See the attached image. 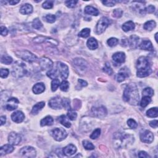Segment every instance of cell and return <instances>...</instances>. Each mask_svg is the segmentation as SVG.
I'll list each match as a JSON object with an SVG mask.
<instances>
[{"label":"cell","mask_w":158,"mask_h":158,"mask_svg":"<svg viewBox=\"0 0 158 158\" xmlns=\"http://www.w3.org/2000/svg\"><path fill=\"white\" fill-rule=\"evenodd\" d=\"M123 100L125 102L132 105L135 106L139 104L140 100L139 92L135 84H128L125 87L123 94Z\"/></svg>","instance_id":"1"},{"label":"cell","mask_w":158,"mask_h":158,"mask_svg":"<svg viewBox=\"0 0 158 158\" xmlns=\"http://www.w3.org/2000/svg\"><path fill=\"white\" fill-rule=\"evenodd\" d=\"M136 69V75L140 78L146 77L153 72L148 59L145 56H141L137 60Z\"/></svg>","instance_id":"2"},{"label":"cell","mask_w":158,"mask_h":158,"mask_svg":"<svg viewBox=\"0 0 158 158\" xmlns=\"http://www.w3.org/2000/svg\"><path fill=\"white\" fill-rule=\"evenodd\" d=\"M114 139V145L117 148L125 147L129 143H132L134 141V137L132 135L119 132L116 133Z\"/></svg>","instance_id":"3"},{"label":"cell","mask_w":158,"mask_h":158,"mask_svg":"<svg viewBox=\"0 0 158 158\" xmlns=\"http://www.w3.org/2000/svg\"><path fill=\"white\" fill-rule=\"evenodd\" d=\"M26 65L21 62H16L13 66L12 74L15 78H20L27 74Z\"/></svg>","instance_id":"4"},{"label":"cell","mask_w":158,"mask_h":158,"mask_svg":"<svg viewBox=\"0 0 158 158\" xmlns=\"http://www.w3.org/2000/svg\"><path fill=\"white\" fill-rule=\"evenodd\" d=\"M111 24V21L106 17H101L98 22L96 26V33L98 35L103 34L106 28Z\"/></svg>","instance_id":"5"},{"label":"cell","mask_w":158,"mask_h":158,"mask_svg":"<svg viewBox=\"0 0 158 158\" xmlns=\"http://www.w3.org/2000/svg\"><path fill=\"white\" fill-rule=\"evenodd\" d=\"M16 54H17L18 57L25 61L30 63H34L37 59V58H36V56L35 54L27 50L17 51L16 52Z\"/></svg>","instance_id":"6"},{"label":"cell","mask_w":158,"mask_h":158,"mask_svg":"<svg viewBox=\"0 0 158 158\" xmlns=\"http://www.w3.org/2000/svg\"><path fill=\"white\" fill-rule=\"evenodd\" d=\"M51 134L54 139L58 141H61L66 139L67 136V132L63 128H55L51 131Z\"/></svg>","instance_id":"7"},{"label":"cell","mask_w":158,"mask_h":158,"mask_svg":"<svg viewBox=\"0 0 158 158\" xmlns=\"http://www.w3.org/2000/svg\"><path fill=\"white\" fill-rule=\"evenodd\" d=\"M20 155L22 157L34 158L36 157V151L35 149L32 147H25L22 148L19 151Z\"/></svg>","instance_id":"8"},{"label":"cell","mask_w":158,"mask_h":158,"mask_svg":"<svg viewBox=\"0 0 158 158\" xmlns=\"http://www.w3.org/2000/svg\"><path fill=\"white\" fill-rule=\"evenodd\" d=\"M57 69L58 70L59 74H60L63 79H66L68 77L69 72L68 66L66 64H65L61 62H58Z\"/></svg>","instance_id":"9"},{"label":"cell","mask_w":158,"mask_h":158,"mask_svg":"<svg viewBox=\"0 0 158 158\" xmlns=\"http://www.w3.org/2000/svg\"><path fill=\"white\" fill-rule=\"evenodd\" d=\"M73 63H74V65L76 69L78 70L79 72H83L84 71L87 70L88 63L86 62L85 60L82 58H76L74 60Z\"/></svg>","instance_id":"10"},{"label":"cell","mask_w":158,"mask_h":158,"mask_svg":"<svg viewBox=\"0 0 158 158\" xmlns=\"http://www.w3.org/2000/svg\"><path fill=\"white\" fill-rule=\"evenodd\" d=\"M140 140L143 143H151L153 141L154 135L150 131L145 130L140 133Z\"/></svg>","instance_id":"11"},{"label":"cell","mask_w":158,"mask_h":158,"mask_svg":"<svg viewBox=\"0 0 158 158\" xmlns=\"http://www.w3.org/2000/svg\"><path fill=\"white\" fill-rule=\"evenodd\" d=\"M39 64L40 68L43 71H50L53 66V63H52V61L50 59L45 57H43L40 59Z\"/></svg>","instance_id":"12"},{"label":"cell","mask_w":158,"mask_h":158,"mask_svg":"<svg viewBox=\"0 0 158 158\" xmlns=\"http://www.w3.org/2000/svg\"><path fill=\"white\" fill-rule=\"evenodd\" d=\"M91 112L94 116L98 118H103L107 115V109L104 106L94 107L91 109Z\"/></svg>","instance_id":"13"},{"label":"cell","mask_w":158,"mask_h":158,"mask_svg":"<svg viewBox=\"0 0 158 158\" xmlns=\"http://www.w3.org/2000/svg\"><path fill=\"white\" fill-rule=\"evenodd\" d=\"M19 101L15 98H11L7 101L5 108L8 111H13L17 108Z\"/></svg>","instance_id":"14"},{"label":"cell","mask_w":158,"mask_h":158,"mask_svg":"<svg viewBox=\"0 0 158 158\" xmlns=\"http://www.w3.org/2000/svg\"><path fill=\"white\" fill-rule=\"evenodd\" d=\"M49 106L54 109H61L63 107L62 99L58 96L51 98L49 101Z\"/></svg>","instance_id":"15"},{"label":"cell","mask_w":158,"mask_h":158,"mask_svg":"<svg viewBox=\"0 0 158 158\" xmlns=\"http://www.w3.org/2000/svg\"><path fill=\"white\" fill-rule=\"evenodd\" d=\"M8 141L9 144L17 145L21 141V136L15 132H11L8 136Z\"/></svg>","instance_id":"16"},{"label":"cell","mask_w":158,"mask_h":158,"mask_svg":"<svg viewBox=\"0 0 158 158\" xmlns=\"http://www.w3.org/2000/svg\"><path fill=\"white\" fill-rule=\"evenodd\" d=\"M112 59L114 63L120 65L125 62V55L123 52H117L112 55Z\"/></svg>","instance_id":"17"},{"label":"cell","mask_w":158,"mask_h":158,"mask_svg":"<svg viewBox=\"0 0 158 158\" xmlns=\"http://www.w3.org/2000/svg\"><path fill=\"white\" fill-rule=\"evenodd\" d=\"M11 119L15 123H21L25 119V116L22 111H17L12 114Z\"/></svg>","instance_id":"18"},{"label":"cell","mask_w":158,"mask_h":158,"mask_svg":"<svg viewBox=\"0 0 158 158\" xmlns=\"http://www.w3.org/2000/svg\"><path fill=\"white\" fill-rule=\"evenodd\" d=\"M129 77V74L127 69H121L120 71L119 72L118 74H117L116 76V79L117 82H122L127 77Z\"/></svg>","instance_id":"19"},{"label":"cell","mask_w":158,"mask_h":158,"mask_svg":"<svg viewBox=\"0 0 158 158\" xmlns=\"http://www.w3.org/2000/svg\"><path fill=\"white\" fill-rule=\"evenodd\" d=\"M77 148L74 145L70 144L66 146L63 149V153L66 156H71L76 153Z\"/></svg>","instance_id":"20"},{"label":"cell","mask_w":158,"mask_h":158,"mask_svg":"<svg viewBox=\"0 0 158 158\" xmlns=\"http://www.w3.org/2000/svg\"><path fill=\"white\" fill-rule=\"evenodd\" d=\"M139 42L140 38L139 36L135 35H133L128 40V44L132 49H135L139 46Z\"/></svg>","instance_id":"21"},{"label":"cell","mask_w":158,"mask_h":158,"mask_svg":"<svg viewBox=\"0 0 158 158\" xmlns=\"http://www.w3.org/2000/svg\"><path fill=\"white\" fill-rule=\"evenodd\" d=\"M14 150V148L13 145H5L0 148V156H3L7 154L11 153Z\"/></svg>","instance_id":"22"},{"label":"cell","mask_w":158,"mask_h":158,"mask_svg":"<svg viewBox=\"0 0 158 158\" xmlns=\"http://www.w3.org/2000/svg\"><path fill=\"white\" fill-rule=\"evenodd\" d=\"M140 48L141 50L146 51H152L154 50L152 43L149 40H144L140 44Z\"/></svg>","instance_id":"23"},{"label":"cell","mask_w":158,"mask_h":158,"mask_svg":"<svg viewBox=\"0 0 158 158\" xmlns=\"http://www.w3.org/2000/svg\"><path fill=\"white\" fill-rule=\"evenodd\" d=\"M33 12V7L30 4H25L20 8V13L24 15L30 14Z\"/></svg>","instance_id":"24"},{"label":"cell","mask_w":158,"mask_h":158,"mask_svg":"<svg viewBox=\"0 0 158 158\" xmlns=\"http://www.w3.org/2000/svg\"><path fill=\"white\" fill-rule=\"evenodd\" d=\"M32 90L36 95L41 94L45 90V86H44L43 83H37L33 87Z\"/></svg>","instance_id":"25"},{"label":"cell","mask_w":158,"mask_h":158,"mask_svg":"<svg viewBox=\"0 0 158 158\" xmlns=\"http://www.w3.org/2000/svg\"><path fill=\"white\" fill-rule=\"evenodd\" d=\"M87 45L89 49L91 50H95L98 47V44L97 40L94 38H90L87 40Z\"/></svg>","instance_id":"26"},{"label":"cell","mask_w":158,"mask_h":158,"mask_svg":"<svg viewBox=\"0 0 158 158\" xmlns=\"http://www.w3.org/2000/svg\"><path fill=\"white\" fill-rule=\"evenodd\" d=\"M45 106V103L42 101V102H40L36 103L35 106L32 108V114L33 115H36L38 114V112L42 110V109Z\"/></svg>","instance_id":"27"},{"label":"cell","mask_w":158,"mask_h":158,"mask_svg":"<svg viewBox=\"0 0 158 158\" xmlns=\"http://www.w3.org/2000/svg\"><path fill=\"white\" fill-rule=\"evenodd\" d=\"M85 13L88 15L97 16L99 14V11L93 7L91 6H87L85 8Z\"/></svg>","instance_id":"28"},{"label":"cell","mask_w":158,"mask_h":158,"mask_svg":"<svg viewBox=\"0 0 158 158\" xmlns=\"http://www.w3.org/2000/svg\"><path fill=\"white\" fill-rule=\"evenodd\" d=\"M53 122H54V120L52 119V117L50 116H48L41 120V122H40V125H41V126L42 127L46 126V125L50 126V125H52L53 124Z\"/></svg>","instance_id":"29"},{"label":"cell","mask_w":158,"mask_h":158,"mask_svg":"<svg viewBox=\"0 0 158 158\" xmlns=\"http://www.w3.org/2000/svg\"><path fill=\"white\" fill-rule=\"evenodd\" d=\"M135 24L133 23V22H132V21H130L124 23L122 27L123 30L125 32H127L133 30L135 29Z\"/></svg>","instance_id":"30"},{"label":"cell","mask_w":158,"mask_h":158,"mask_svg":"<svg viewBox=\"0 0 158 158\" xmlns=\"http://www.w3.org/2000/svg\"><path fill=\"white\" fill-rule=\"evenodd\" d=\"M58 120H59V122L63 125H64V127H66L67 128H70L71 127V124L66 116L64 115L61 116L59 117Z\"/></svg>","instance_id":"31"},{"label":"cell","mask_w":158,"mask_h":158,"mask_svg":"<svg viewBox=\"0 0 158 158\" xmlns=\"http://www.w3.org/2000/svg\"><path fill=\"white\" fill-rule=\"evenodd\" d=\"M156 23L155 21H149L144 24V29L148 31H151L156 27Z\"/></svg>","instance_id":"32"},{"label":"cell","mask_w":158,"mask_h":158,"mask_svg":"<svg viewBox=\"0 0 158 158\" xmlns=\"http://www.w3.org/2000/svg\"><path fill=\"white\" fill-rule=\"evenodd\" d=\"M58 74L59 73L58 72L57 70L55 69H53V68H52L51 70L48 71L46 73L47 76L48 77H50V79H53V80L58 77Z\"/></svg>","instance_id":"33"},{"label":"cell","mask_w":158,"mask_h":158,"mask_svg":"<svg viewBox=\"0 0 158 158\" xmlns=\"http://www.w3.org/2000/svg\"><path fill=\"white\" fill-rule=\"evenodd\" d=\"M147 115L149 117H157L158 116L157 108H153L149 109L147 112Z\"/></svg>","instance_id":"34"},{"label":"cell","mask_w":158,"mask_h":158,"mask_svg":"<svg viewBox=\"0 0 158 158\" xmlns=\"http://www.w3.org/2000/svg\"><path fill=\"white\" fill-rule=\"evenodd\" d=\"M151 97L144 96V97H143L142 100H141V101L140 106H141V107H142V108L147 107L148 105L151 103Z\"/></svg>","instance_id":"35"},{"label":"cell","mask_w":158,"mask_h":158,"mask_svg":"<svg viewBox=\"0 0 158 158\" xmlns=\"http://www.w3.org/2000/svg\"><path fill=\"white\" fill-rule=\"evenodd\" d=\"M32 27H33L35 29L40 30L43 27V24L38 18H36L34 20L33 22H32Z\"/></svg>","instance_id":"36"},{"label":"cell","mask_w":158,"mask_h":158,"mask_svg":"<svg viewBox=\"0 0 158 158\" xmlns=\"http://www.w3.org/2000/svg\"><path fill=\"white\" fill-rule=\"evenodd\" d=\"M83 146L85 148L87 149V150H93L95 149V146L93 145L90 141H89L88 140L83 141Z\"/></svg>","instance_id":"37"},{"label":"cell","mask_w":158,"mask_h":158,"mask_svg":"<svg viewBox=\"0 0 158 158\" xmlns=\"http://www.w3.org/2000/svg\"><path fill=\"white\" fill-rule=\"evenodd\" d=\"M13 58L9 56H3L1 58V62L3 64L9 65L13 63Z\"/></svg>","instance_id":"38"},{"label":"cell","mask_w":158,"mask_h":158,"mask_svg":"<svg viewBox=\"0 0 158 158\" xmlns=\"http://www.w3.org/2000/svg\"><path fill=\"white\" fill-rule=\"evenodd\" d=\"M60 81L58 79H55L52 80L51 82V90L52 91H55L57 90V88L60 86Z\"/></svg>","instance_id":"39"},{"label":"cell","mask_w":158,"mask_h":158,"mask_svg":"<svg viewBox=\"0 0 158 158\" xmlns=\"http://www.w3.org/2000/svg\"><path fill=\"white\" fill-rule=\"evenodd\" d=\"M90 29L86 28V29H83L79 34V36L82 38H87L90 35Z\"/></svg>","instance_id":"40"},{"label":"cell","mask_w":158,"mask_h":158,"mask_svg":"<svg viewBox=\"0 0 158 158\" xmlns=\"http://www.w3.org/2000/svg\"><path fill=\"white\" fill-rule=\"evenodd\" d=\"M154 95V91L151 88H146L143 91V96L151 97Z\"/></svg>","instance_id":"41"},{"label":"cell","mask_w":158,"mask_h":158,"mask_svg":"<svg viewBox=\"0 0 158 158\" xmlns=\"http://www.w3.org/2000/svg\"><path fill=\"white\" fill-rule=\"evenodd\" d=\"M118 43H119V40L117 39L116 38H111L107 41L108 44L111 47L116 46L117 44H118Z\"/></svg>","instance_id":"42"},{"label":"cell","mask_w":158,"mask_h":158,"mask_svg":"<svg viewBox=\"0 0 158 158\" xmlns=\"http://www.w3.org/2000/svg\"><path fill=\"white\" fill-rule=\"evenodd\" d=\"M69 88V83L66 80H63L60 84V89L63 91H67Z\"/></svg>","instance_id":"43"},{"label":"cell","mask_w":158,"mask_h":158,"mask_svg":"<svg viewBox=\"0 0 158 158\" xmlns=\"http://www.w3.org/2000/svg\"><path fill=\"white\" fill-rule=\"evenodd\" d=\"M62 105L66 110H71V105H70V100L67 98H63L62 100Z\"/></svg>","instance_id":"44"},{"label":"cell","mask_w":158,"mask_h":158,"mask_svg":"<svg viewBox=\"0 0 158 158\" xmlns=\"http://www.w3.org/2000/svg\"><path fill=\"white\" fill-rule=\"evenodd\" d=\"M56 15L53 14H47L44 17V20L48 23H54L56 21Z\"/></svg>","instance_id":"45"},{"label":"cell","mask_w":158,"mask_h":158,"mask_svg":"<svg viewBox=\"0 0 158 158\" xmlns=\"http://www.w3.org/2000/svg\"><path fill=\"white\" fill-rule=\"evenodd\" d=\"M101 134V129L100 128H96L95 130L92 132V133L90 135V139L93 140H95L100 136Z\"/></svg>","instance_id":"46"},{"label":"cell","mask_w":158,"mask_h":158,"mask_svg":"<svg viewBox=\"0 0 158 158\" xmlns=\"http://www.w3.org/2000/svg\"><path fill=\"white\" fill-rule=\"evenodd\" d=\"M103 70L104 72L107 73L108 74L110 75L113 74V71L110 66V64H109V63H106V64H105L104 67H103Z\"/></svg>","instance_id":"47"},{"label":"cell","mask_w":158,"mask_h":158,"mask_svg":"<svg viewBox=\"0 0 158 158\" xmlns=\"http://www.w3.org/2000/svg\"><path fill=\"white\" fill-rule=\"evenodd\" d=\"M68 118L70 120H74L76 119L77 117V114L76 112L72 111V110H69L67 112V114Z\"/></svg>","instance_id":"48"},{"label":"cell","mask_w":158,"mask_h":158,"mask_svg":"<svg viewBox=\"0 0 158 158\" xmlns=\"http://www.w3.org/2000/svg\"><path fill=\"white\" fill-rule=\"evenodd\" d=\"M42 7L45 9H50L53 7V1H46L43 4Z\"/></svg>","instance_id":"49"},{"label":"cell","mask_w":158,"mask_h":158,"mask_svg":"<svg viewBox=\"0 0 158 158\" xmlns=\"http://www.w3.org/2000/svg\"><path fill=\"white\" fill-rule=\"evenodd\" d=\"M127 125H128V127L130 128H132V129H135L137 127L138 125H137V123L136 122V121L135 120H133L132 119H129L128 120H127Z\"/></svg>","instance_id":"50"},{"label":"cell","mask_w":158,"mask_h":158,"mask_svg":"<svg viewBox=\"0 0 158 158\" xmlns=\"http://www.w3.org/2000/svg\"><path fill=\"white\" fill-rule=\"evenodd\" d=\"M122 14H123V11L120 9H114V11H113V16L116 18H120L122 17Z\"/></svg>","instance_id":"51"},{"label":"cell","mask_w":158,"mask_h":158,"mask_svg":"<svg viewBox=\"0 0 158 158\" xmlns=\"http://www.w3.org/2000/svg\"><path fill=\"white\" fill-rule=\"evenodd\" d=\"M78 3L77 1H74V0H71V1H66L65 2V4L67 7L69 8H74L75 7L77 3Z\"/></svg>","instance_id":"52"},{"label":"cell","mask_w":158,"mask_h":158,"mask_svg":"<svg viewBox=\"0 0 158 158\" xmlns=\"http://www.w3.org/2000/svg\"><path fill=\"white\" fill-rule=\"evenodd\" d=\"M116 1H113V0H107V1H103L102 3L104 6H109V7H112L114 6Z\"/></svg>","instance_id":"53"},{"label":"cell","mask_w":158,"mask_h":158,"mask_svg":"<svg viewBox=\"0 0 158 158\" xmlns=\"http://www.w3.org/2000/svg\"><path fill=\"white\" fill-rule=\"evenodd\" d=\"M155 7L153 5H149L148 7H145L143 10V11H145V13H149V14L153 13L154 12H155Z\"/></svg>","instance_id":"54"},{"label":"cell","mask_w":158,"mask_h":158,"mask_svg":"<svg viewBox=\"0 0 158 158\" xmlns=\"http://www.w3.org/2000/svg\"><path fill=\"white\" fill-rule=\"evenodd\" d=\"M9 71L7 69H1L0 71V75H1V78H6L9 75Z\"/></svg>","instance_id":"55"},{"label":"cell","mask_w":158,"mask_h":158,"mask_svg":"<svg viewBox=\"0 0 158 158\" xmlns=\"http://www.w3.org/2000/svg\"><path fill=\"white\" fill-rule=\"evenodd\" d=\"M0 32H1V35L3 36H6L8 34V30L7 29V28L4 26L1 27Z\"/></svg>","instance_id":"56"},{"label":"cell","mask_w":158,"mask_h":158,"mask_svg":"<svg viewBox=\"0 0 158 158\" xmlns=\"http://www.w3.org/2000/svg\"><path fill=\"white\" fill-rule=\"evenodd\" d=\"M139 157H141V158H148V157H150V156H149L148 155V154L147 152L143 151H140L139 153Z\"/></svg>","instance_id":"57"},{"label":"cell","mask_w":158,"mask_h":158,"mask_svg":"<svg viewBox=\"0 0 158 158\" xmlns=\"http://www.w3.org/2000/svg\"><path fill=\"white\" fill-rule=\"evenodd\" d=\"M78 82L79 83V84L82 87H87L88 85V83L86 82L85 80H82V79H79Z\"/></svg>","instance_id":"58"},{"label":"cell","mask_w":158,"mask_h":158,"mask_svg":"<svg viewBox=\"0 0 158 158\" xmlns=\"http://www.w3.org/2000/svg\"><path fill=\"white\" fill-rule=\"evenodd\" d=\"M157 124H158V122L157 120H152L149 122V125H150V126L153 128H156L157 127Z\"/></svg>","instance_id":"59"},{"label":"cell","mask_w":158,"mask_h":158,"mask_svg":"<svg viewBox=\"0 0 158 158\" xmlns=\"http://www.w3.org/2000/svg\"><path fill=\"white\" fill-rule=\"evenodd\" d=\"M0 120H1V125H3L5 124L6 123V116H1V117H0Z\"/></svg>","instance_id":"60"},{"label":"cell","mask_w":158,"mask_h":158,"mask_svg":"<svg viewBox=\"0 0 158 158\" xmlns=\"http://www.w3.org/2000/svg\"><path fill=\"white\" fill-rule=\"evenodd\" d=\"M19 2H20V1H19V0H12V1H9V3L11 5H16V4H17Z\"/></svg>","instance_id":"61"},{"label":"cell","mask_w":158,"mask_h":158,"mask_svg":"<svg viewBox=\"0 0 158 158\" xmlns=\"http://www.w3.org/2000/svg\"><path fill=\"white\" fill-rule=\"evenodd\" d=\"M157 33H156L155 34V40H156V41L157 42Z\"/></svg>","instance_id":"62"}]
</instances>
